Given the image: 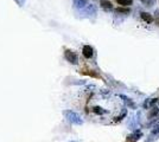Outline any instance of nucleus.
Segmentation results:
<instances>
[{
    "label": "nucleus",
    "instance_id": "f257e3e1",
    "mask_svg": "<svg viewBox=\"0 0 159 142\" xmlns=\"http://www.w3.org/2000/svg\"><path fill=\"white\" fill-rule=\"evenodd\" d=\"M66 59L68 62H70L71 64H76L79 58H77V54H75L71 50H66Z\"/></svg>",
    "mask_w": 159,
    "mask_h": 142
},
{
    "label": "nucleus",
    "instance_id": "f03ea898",
    "mask_svg": "<svg viewBox=\"0 0 159 142\" xmlns=\"http://www.w3.org/2000/svg\"><path fill=\"white\" fill-rule=\"evenodd\" d=\"M82 54L84 56V58L87 59H89V58H92L94 54V50L92 46H89V45H84L83 49H82Z\"/></svg>",
    "mask_w": 159,
    "mask_h": 142
},
{
    "label": "nucleus",
    "instance_id": "7ed1b4c3",
    "mask_svg": "<svg viewBox=\"0 0 159 142\" xmlns=\"http://www.w3.org/2000/svg\"><path fill=\"white\" fill-rule=\"evenodd\" d=\"M140 18L145 21V23H147V24L154 23V17H153L152 14L147 13V12H141L140 13Z\"/></svg>",
    "mask_w": 159,
    "mask_h": 142
},
{
    "label": "nucleus",
    "instance_id": "20e7f679",
    "mask_svg": "<svg viewBox=\"0 0 159 142\" xmlns=\"http://www.w3.org/2000/svg\"><path fill=\"white\" fill-rule=\"evenodd\" d=\"M64 114H66V116L68 117V120H69V121L76 122V123H79V122H81V121L79 120V116L75 115V114H74V113H71V111H66Z\"/></svg>",
    "mask_w": 159,
    "mask_h": 142
},
{
    "label": "nucleus",
    "instance_id": "39448f33",
    "mask_svg": "<svg viewBox=\"0 0 159 142\" xmlns=\"http://www.w3.org/2000/svg\"><path fill=\"white\" fill-rule=\"evenodd\" d=\"M116 4L121 7H129L133 5V0H115Z\"/></svg>",
    "mask_w": 159,
    "mask_h": 142
},
{
    "label": "nucleus",
    "instance_id": "423d86ee",
    "mask_svg": "<svg viewBox=\"0 0 159 142\" xmlns=\"http://www.w3.org/2000/svg\"><path fill=\"white\" fill-rule=\"evenodd\" d=\"M100 5H101L102 8H105V10H112L113 8V4L109 0H101Z\"/></svg>",
    "mask_w": 159,
    "mask_h": 142
},
{
    "label": "nucleus",
    "instance_id": "0eeeda50",
    "mask_svg": "<svg viewBox=\"0 0 159 142\" xmlns=\"http://www.w3.org/2000/svg\"><path fill=\"white\" fill-rule=\"evenodd\" d=\"M115 12H116V13H125V14H128L129 13V10H128V8H127V7H118V8H116V10H115Z\"/></svg>",
    "mask_w": 159,
    "mask_h": 142
},
{
    "label": "nucleus",
    "instance_id": "6e6552de",
    "mask_svg": "<svg viewBox=\"0 0 159 142\" xmlns=\"http://www.w3.org/2000/svg\"><path fill=\"white\" fill-rule=\"evenodd\" d=\"M141 2L147 7H151L156 4V0H141Z\"/></svg>",
    "mask_w": 159,
    "mask_h": 142
},
{
    "label": "nucleus",
    "instance_id": "1a4fd4ad",
    "mask_svg": "<svg viewBox=\"0 0 159 142\" xmlns=\"http://www.w3.org/2000/svg\"><path fill=\"white\" fill-rule=\"evenodd\" d=\"M154 24L159 27V10L156 11V13H154Z\"/></svg>",
    "mask_w": 159,
    "mask_h": 142
}]
</instances>
